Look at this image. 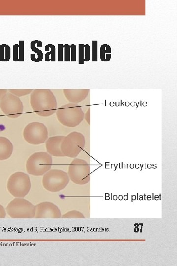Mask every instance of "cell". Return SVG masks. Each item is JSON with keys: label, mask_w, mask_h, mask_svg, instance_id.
<instances>
[{"label": "cell", "mask_w": 177, "mask_h": 266, "mask_svg": "<svg viewBox=\"0 0 177 266\" xmlns=\"http://www.w3.org/2000/svg\"><path fill=\"white\" fill-rule=\"evenodd\" d=\"M85 58L84 61L88 62L90 61L91 58V48L90 45L86 44L84 45Z\"/></svg>", "instance_id": "24"}, {"label": "cell", "mask_w": 177, "mask_h": 266, "mask_svg": "<svg viewBox=\"0 0 177 266\" xmlns=\"http://www.w3.org/2000/svg\"><path fill=\"white\" fill-rule=\"evenodd\" d=\"M19 61L23 62L25 61L24 41L20 40L19 42Z\"/></svg>", "instance_id": "20"}, {"label": "cell", "mask_w": 177, "mask_h": 266, "mask_svg": "<svg viewBox=\"0 0 177 266\" xmlns=\"http://www.w3.org/2000/svg\"><path fill=\"white\" fill-rule=\"evenodd\" d=\"M64 61L69 62L71 61V47L69 44L64 45Z\"/></svg>", "instance_id": "21"}, {"label": "cell", "mask_w": 177, "mask_h": 266, "mask_svg": "<svg viewBox=\"0 0 177 266\" xmlns=\"http://www.w3.org/2000/svg\"><path fill=\"white\" fill-rule=\"evenodd\" d=\"M56 115L59 122L64 126L74 128L84 119V114L77 104L69 103L57 109Z\"/></svg>", "instance_id": "3"}, {"label": "cell", "mask_w": 177, "mask_h": 266, "mask_svg": "<svg viewBox=\"0 0 177 266\" xmlns=\"http://www.w3.org/2000/svg\"><path fill=\"white\" fill-rule=\"evenodd\" d=\"M84 119L88 125H91V109L89 108L84 115Z\"/></svg>", "instance_id": "29"}, {"label": "cell", "mask_w": 177, "mask_h": 266, "mask_svg": "<svg viewBox=\"0 0 177 266\" xmlns=\"http://www.w3.org/2000/svg\"><path fill=\"white\" fill-rule=\"evenodd\" d=\"M14 146L11 141L5 137H0V161H5L12 156Z\"/></svg>", "instance_id": "14"}, {"label": "cell", "mask_w": 177, "mask_h": 266, "mask_svg": "<svg viewBox=\"0 0 177 266\" xmlns=\"http://www.w3.org/2000/svg\"><path fill=\"white\" fill-rule=\"evenodd\" d=\"M7 188L9 192L14 197L24 198L31 190L30 178L25 173L16 172L9 178Z\"/></svg>", "instance_id": "5"}, {"label": "cell", "mask_w": 177, "mask_h": 266, "mask_svg": "<svg viewBox=\"0 0 177 266\" xmlns=\"http://www.w3.org/2000/svg\"><path fill=\"white\" fill-rule=\"evenodd\" d=\"M23 136L25 140L29 144L39 145L46 143L49 138V132L43 123L34 122L25 127Z\"/></svg>", "instance_id": "8"}, {"label": "cell", "mask_w": 177, "mask_h": 266, "mask_svg": "<svg viewBox=\"0 0 177 266\" xmlns=\"http://www.w3.org/2000/svg\"><path fill=\"white\" fill-rule=\"evenodd\" d=\"M13 59L16 62L19 61V44H16L13 46Z\"/></svg>", "instance_id": "25"}, {"label": "cell", "mask_w": 177, "mask_h": 266, "mask_svg": "<svg viewBox=\"0 0 177 266\" xmlns=\"http://www.w3.org/2000/svg\"><path fill=\"white\" fill-rule=\"evenodd\" d=\"M7 216V212L4 207L0 204V219H5Z\"/></svg>", "instance_id": "30"}, {"label": "cell", "mask_w": 177, "mask_h": 266, "mask_svg": "<svg viewBox=\"0 0 177 266\" xmlns=\"http://www.w3.org/2000/svg\"><path fill=\"white\" fill-rule=\"evenodd\" d=\"M0 108L11 119L20 117L23 113L24 106L19 97L8 92L0 100Z\"/></svg>", "instance_id": "10"}, {"label": "cell", "mask_w": 177, "mask_h": 266, "mask_svg": "<svg viewBox=\"0 0 177 266\" xmlns=\"http://www.w3.org/2000/svg\"><path fill=\"white\" fill-rule=\"evenodd\" d=\"M74 217H77V218H82V215L81 214H78V213H75V212H69L67 213V214L63 215L62 216V218H74Z\"/></svg>", "instance_id": "28"}, {"label": "cell", "mask_w": 177, "mask_h": 266, "mask_svg": "<svg viewBox=\"0 0 177 266\" xmlns=\"http://www.w3.org/2000/svg\"><path fill=\"white\" fill-rule=\"evenodd\" d=\"M30 104L35 113L43 117L53 115L58 109L56 96L49 89L33 90L30 95Z\"/></svg>", "instance_id": "1"}, {"label": "cell", "mask_w": 177, "mask_h": 266, "mask_svg": "<svg viewBox=\"0 0 177 266\" xmlns=\"http://www.w3.org/2000/svg\"><path fill=\"white\" fill-rule=\"evenodd\" d=\"M33 91V90L29 89V90H9L8 92H10L11 93L13 94V95L18 97H22L28 95L30 94H31Z\"/></svg>", "instance_id": "19"}, {"label": "cell", "mask_w": 177, "mask_h": 266, "mask_svg": "<svg viewBox=\"0 0 177 266\" xmlns=\"http://www.w3.org/2000/svg\"><path fill=\"white\" fill-rule=\"evenodd\" d=\"M11 57L10 46L6 44L0 45V61L7 62L10 61Z\"/></svg>", "instance_id": "18"}, {"label": "cell", "mask_w": 177, "mask_h": 266, "mask_svg": "<svg viewBox=\"0 0 177 266\" xmlns=\"http://www.w3.org/2000/svg\"><path fill=\"white\" fill-rule=\"evenodd\" d=\"M100 57L101 61L107 62L111 59V47L108 44H103L100 47Z\"/></svg>", "instance_id": "16"}, {"label": "cell", "mask_w": 177, "mask_h": 266, "mask_svg": "<svg viewBox=\"0 0 177 266\" xmlns=\"http://www.w3.org/2000/svg\"><path fill=\"white\" fill-rule=\"evenodd\" d=\"M84 136L80 132H73L65 136L61 144L64 156L74 158L83 149L85 145Z\"/></svg>", "instance_id": "7"}, {"label": "cell", "mask_w": 177, "mask_h": 266, "mask_svg": "<svg viewBox=\"0 0 177 266\" xmlns=\"http://www.w3.org/2000/svg\"><path fill=\"white\" fill-rule=\"evenodd\" d=\"M42 46V42L39 40H35L31 41L30 44L31 49L37 55V57L35 59L34 62L38 63L42 61L43 57V52L41 50L37 48V47H41Z\"/></svg>", "instance_id": "15"}, {"label": "cell", "mask_w": 177, "mask_h": 266, "mask_svg": "<svg viewBox=\"0 0 177 266\" xmlns=\"http://www.w3.org/2000/svg\"><path fill=\"white\" fill-rule=\"evenodd\" d=\"M69 182L68 175L65 172L52 169L43 176L42 183L44 189L53 192H58L63 190Z\"/></svg>", "instance_id": "6"}, {"label": "cell", "mask_w": 177, "mask_h": 266, "mask_svg": "<svg viewBox=\"0 0 177 266\" xmlns=\"http://www.w3.org/2000/svg\"><path fill=\"white\" fill-rule=\"evenodd\" d=\"M6 210L12 219H34L35 206L24 198H15L8 204Z\"/></svg>", "instance_id": "4"}, {"label": "cell", "mask_w": 177, "mask_h": 266, "mask_svg": "<svg viewBox=\"0 0 177 266\" xmlns=\"http://www.w3.org/2000/svg\"><path fill=\"white\" fill-rule=\"evenodd\" d=\"M44 51L47 52L45 56H44V59L47 62H56V47L54 45L52 44H48L44 48Z\"/></svg>", "instance_id": "17"}, {"label": "cell", "mask_w": 177, "mask_h": 266, "mask_svg": "<svg viewBox=\"0 0 177 266\" xmlns=\"http://www.w3.org/2000/svg\"><path fill=\"white\" fill-rule=\"evenodd\" d=\"M63 92L66 99L70 103L77 104L87 97L90 90L89 89H65Z\"/></svg>", "instance_id": "13"}, {"label": "cell", "mask_w": 177, "mask_h": 266, "mask_svg": "<svg viewBox=\"0 0 177 266\" xmlns=\"http://www.w3.org/2000/svg\"><path fill=\"white\" fill-rule=\"evenodd\" d=\"M61 212L54 203L51 202H43L35 205V219H60Z\"/></svg>", "instance_id": "11"}, {"label": "cell", "mask_w": 177, "mask_h": 266, "mask_svg": "<svg viewBox=\"0 0 177 266\" xmlns=\"http://www.w3.org/2000/svg\"><path fill=\"white\" fill-rule=\"evenodd\" d=\"M71 48V61L72 62H76L77 61V51L76 45L72 44L70 45Z\"/></svg>", "instance_id": "27"}, {"label": "cell", "mask_w": 177, "mask_h": 266, "mask_svg": "<svg viewBox=\"0 0 177 266\" xmlns=\"http://www.w3.org/2000/svg\"><path fill=\"white\" fill-rule=\"evenodd\" d=\"M65 136H56L51 137L46 142L47 152L52 156H64L61 150V144Z\"/></svg>", "instance_id": "12"}, {"label": "cell", "mask_w": 177, "mask_h": 266, "mask_svg": "<svg viewBox=\"0 0 177 266\" xmlns=\"http://www.w3.org/2000/svg\"><path fill=\"white\" fill-rule=\"evenodd\" d=\"M64 45L59 44L58 45V61L59 62L64 61Z\"/></svg>", "instance_id": "26"}, {"label": "cell", "mask_w": 177, "mask_h": 266, "mask_svg": "<svg viewBox=\"0 0 177 266\" xmlns=\"http://www.w3.org/2000/svg\"><path fill=\"white\" fill-rule=\"evenodd\" d=\"M8 92V90L6 89L0 90V100L2 99L3 96Z\"/></svg>", "instance_id": "31"}, {"label": "cell", "mask_w": 177, "mask_h": 266, "mask_svg": "<svg viewBox=\"0 0 177 266\" xmlns=\"http://www.w3.org/2000/svg\"><path fill=\"white\" fill-rule=\"evenodd\" d=\"M84 45L83 44H80L78 45V53H79V61L78 63L80 65L84 64Z\"/></svg>", "instance_id": "23"}, {"label": "cell", "mask_w": 177, "mask_h": 266, "mask_svg": "<svg viewBox=\"0 0 177 266\" xmlns=\"http://www.w3.org/2000/svg\"><path fill=\"white\" fill-rule=\"evenodd\" d=\"M53 156L47 152H37L32 154L26 162V171L34 176H43L51 170Z\"/></svg>", "instance_id": "2"}, {"label": "cell", "mask_w": 177, "mask_h": 266, "mask_svg": "<svg viewBox=\"0 0 177 266\" xmlns=\"http://www.w3.org/2000/svg\"><path fill=\"white\" fill-rule=\"evenodd\" d=\"M98 41L97 40L93 41V62H98Z\"/></svg>", "instance_id": "22"}, {"label": "cell", "mask_w": 177, "mask_h": 266, "mask_svg": "<svg viewBox=\"0 0 177 266\" xmlns=\"http://www.w3.org/2000/svg\"><path fill=\"white\" fill-rule=\"evenodd\" d=\"M90 174L89 165L81 159H74L69 167V178L77 184L83 185L89 182Z\"/></svg>", "instance_id": "9"}]
</instances>
